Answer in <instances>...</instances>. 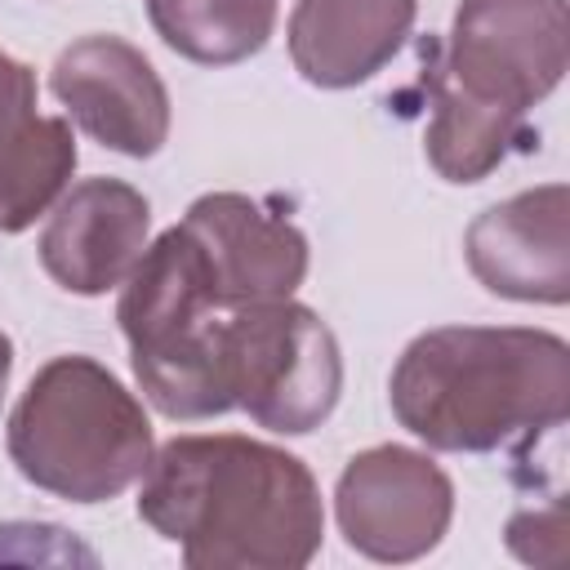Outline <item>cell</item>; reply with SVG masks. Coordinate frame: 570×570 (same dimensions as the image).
Here are the masks:
<instances>
[{
	"label": "cell",
	"mask_w": 570,
	"mask_h": 570,
	"mask_svg": "<svg viewBox=\"0 0 570 570\" xmlns=\"http://www.w3.org/2000/svg\"><path fill=\"white\" fill-rule=\"evenodd\" d=\"M138 517L183 543L191 570H298L325 530L312 472L236 432L165 441L142 472Z\"/></svg>",
	"instance_id": "1"
},
{
	"label": "cell",
	"mask_w": 570,
	"mask_h": 570,
	"mask_svg": "<svg viewBox=\"0 0 570 570\" xmlns=\"http://www.w3.org/2000/svg\"><path fill=\"white\" fill-rule=\"evenodd\" d=\"M570 410V347L548 330L445 325L392 370V414L432 450L481 454L552 432Z\"/></svg>",
	"instance_id": "2"
},
{
	"label": "cell",
	"mask_w": 570,
	"mask_h": 570,
	"mask_svg": "<svg viewBox=\"0 0 570 570\" xmlns=\"http://www.w3.org/2000/svg\"><path fill=\"white\" fill-rule=\"evenodd\" d=\"M9 459L31 485L98 503L147 472L151 423L111 370L89 356H58L9 414Z\"/></svg>",
	"instance_id": "3"
},
{
	"label": "cell",
	"mask_w": 570,
	"mask_h": 570,
	"mask_svg": "<svg viewBox=\"0 0 570 570\" xmlns=\"http://www.w3.org/2000/svg\"><path fill=\"white\" fill-rule=\"evenodd\" d=\"M218 285L187 227H169L125 276L116 321L134 352L147 401L169 419H214L232 410L223 383Z\"/></svg>",
	"instance_id": "4"
},
{
	"label": "cell",
	"mask_w": 570,
	"mask_h": 570,
	"mask_svg": "<svg viewBox=\"0 0 570 570\" xmlns=\"http://www.w3.org/2000/svg\"><path fill=\"white\" fill-rule=\"evenodd\" d=\"M223 383L258 428L298 436L330 419L343 361L330 325L289 298L240 303L223 321Z\"/></svg>",
	"instance_id": "5"
},
{
	"label": "cell",
	"mask_w": 570,
	"mask_h": 570,
	"mask_svg": "<svg viewBox=\"0 0 570 570\" xmlns=\"http://www.w3.org/2000/svg\"><path fill=\"white\" fill-rule=\"evenodd\" d=\"M423 53L463 94L525 116L566 76V0H463L450 40Z\"/></svg>",
	"instance_id": "6"
},
{
	"label": "cell",
	"mask_w": 570,
	"mask_h": 570,
	"mask_svg": "<svg viewBox=\"0 0 570 570\" xmlns=\"http://www.w3.org/2000/svg\"><path fill=\"white\" fill-rule=\"evenodd\" d=\"M334 512L356 552L374 561H414L441 543L454 512V485L428 454L374 445L343 468Z\"/></svg>",
	"instance_id": "7"
},
{
	"label": "cell",
	"mask_w": 570,
	"mask_h": 570,
	"mask_svg": "<svg viewBox=\"0 0 570 570\" xmlns=\"http://www.w3.org/2000/svg\"><path fill=\"white\" fill-rule=\"evenodd\" d=\"M71 120L111 151L156 156L169 134V94L156 67L120 36H85L58 53L49 76Z\"/></svg>",
	"instance_id": "8"
},
{
	"label": "cell",
	"mask_w": 570,
	"mask_h": 570,
	"mask_svg": "<svg viewBox=\"0 0 570 570\" xmlns=\"http://www.w3.org/2000/svg\"><path fill=\"white\" fill-rule=\"evenodd\" d=\"M472 276L517 303L570 298V191L561 183L521 191L468 227Z\"/></svg>",
	"instance_id": "9"
},
{
	"label": "cell",
	"mask_w": 570,
	"mask_h": 570,
	"mask_svg": "<svg viewBox=\"0 0 570 570\" xmlns=\"http://www.w3.org/2000/svg\"><path fill=\"white\" fill-rule=\"evenodd\" d=\"M183 227L205 249V263L214 272L223 307L289 298L307 276L303 232L285 214H276L240 191L200 196L187 209Z\"/></svg>",
	"instance_id": "10"
},
{
	"label": "cell",
	"mask_w": 570,
	"mask_h": 570,
	"mask_svg": "<svg viewBox=\"0 0 570 570\" xmlns=\"http://www.w3.org/2000/svg\"><path fill=\"white\" fill-rule=\"evenodd\" d=\"M147 223L142 191L120 178H85L49 214L40 263L71 294H107L147 249Z\"/></svg>",
	"instance_id": "11"
},
{
	"label": "cell",
	"mask_w": 570,
	"mask_h": 570,
	"mask_svg": "<svg viewBox=\"0 0 570 570\" xmlns=\"http://www.w3.org/2000/svg\"><path fill=\"white\" fill-rule=\"evenodd\" d=\"M76 169L67 120L36 116V76L0 53V232H22Z\"/></svg>",
	"instance_id": "12"
},
{
	"label": "cell",
	"mask_w": 570,
	"mask_h": 570,
	"mask_svg": "<svg viewBox=\"0 0 570 570\" xmlns=\"http://www.w3.org/2000/svg\"><path fill=\"white\" fill-rule=\"evenodd\" d=\"M410 27L414 0H298L289 13V58L303 80L347 89L392 62Z\"/></svg>",
	"instance_id": "13"
},
{
	"label": "cell",
	"mask_w": 570,
	"mask_h": 570,
	"mask_svg": "<svg viewBox=\"0 0 570 570\" xmlns=\"http://www.w3.org/2000/svg\"><path fill=\"white\" fill-rule=\"evenodd\" d=\"M423 89L432 98V125H428V160L450 183H476L485 178L508 147L521 138L525 116L490 107L459 85L441 76V67L423 53Z\"/></svg>",
	"instance_id": "14"
},
{
	"label": "cell",
	"mask_w": 570,
	"mask_h": 570,
	"mask_svg": "<svg viewBox=\"0 0 570 570\" xmlns=\"http://www.w3.org/2000/svg\"><path fill=\"white\" fill-rule=\"evenodd\" d=\"M156 36L205 67L258 53L276 27V0H147Z\"/></svg>",
	"instance_id": "15"
},
{
	"label": "cell",
	"mask_w": 570,
	"mask_h": 570,
	"mask_svg": "<svg viewBox=\"0 0 570 570\" xmlns=\"http://www.w3.org/2000/svg\"><path fill=\"white\" fill-rule=\"evenodd\" d=\"M9 370H13V347H9V338L0 334V396H4V383H9Z\"/></svg>",
	"instance_id": "16"
}]
</instances>
